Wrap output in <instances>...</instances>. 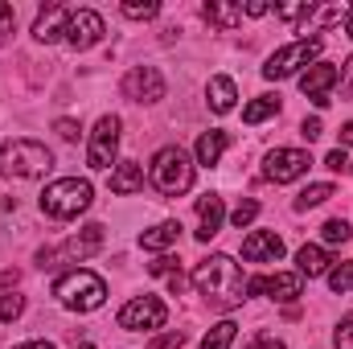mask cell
<instances>
[{
	"label": "cell",
	"mask_w": 353,
	"mask_h": 349,
	"mask_svg": "<svg viewBox=\"0 0 353 349\" xmlns=\"http://www.w3.org/2000/svg\"><path fill=\"white\" fill-rule=\"evenodd\" d=\"M94 251H103V226L99 222H90V226H83L66 247H62V259H70V263H83L90 259Z\"/></svg>",
	"instance_id": "16"
},
{
	"label": "cell",
	"mask_w": 353,
	"mask_h": 349,
	"mask_svg": "<svg viewBox=\"0 0 353 349\" xmlns=\"http://www.w3.org/2000/svg\"><path fill=\"white\" fill-rule=\"evenodd\" d=\"M300 132H304V140H321V136H325V123L312 115V119H304V128H300Z\"/></svg>",
	"instance_id": "40"
},
{
	"label": "cell",
	"mask_w": 353,
	"mask_h": 349,
	"mask_svg": "<svg viewBox=\"0 0 353 349\" xmlns=\"http://www.w3.org/2000/svg\"><path fill=\"white\" fill-rule=\"evenodd\" d=\"M308 165H312V157L304 148H275L263 161V177L275 181V185H288V181H300L308 173Z\"/></svg>",
	"instance_id": "9"
},
{
	"label": "cell",
	"mask_w": 353,
	"mask_h": 349,
	"mask_svg": "<svg viewBox=\"0 0 353 349\" xmlns=\"http://www.w3.org/2000/svg\"><path fill=\"white\" fill-rule=\"evenodd\" d=\"M341 83V70L329 66V62H312L304 74H300V90L316 103V107H329L333 103V87Z\"/></svg>",
	"instance_id": "12"
},
{
	"label": "cell",
	"mask_w": 353,
	"mask_h": 349,
	"mask_svg": "<svg viewBox=\"0 0 353 349\" xmlns=\"http://www.w3.org/2000/svg\"><path fill=\"white\" fill-rule=\"evenodd\" d=\"M54 296H58V304L70 308V312H94V308L107 300V283H103V275L79 267V271H66V275L54 279Z\"/></svg>",
	"instance_id": "3"
},
{
	"label": "cell",
	"mask_w": 353,
	"mask_h": 349,
	"mask_svg": "<svg viewBox=\"0 0 353 349\" xmlns=\"http://www.w3.org/2000/svg\"><path fill=\"white\" fill-rule=\"evenodd\" d=\"M136 189H144V165H136V161L115 165V173H111V193L128 197V193H136Z\"/></svg>",
	"instance_id": "21"
},
{
	"label": "cell",
	"mask_w": 353,
	"mask_h": 349,
	"mask_svg": "<svg viewBox=\"0 0 353 349\" xmlns=\"http://www.w3.org/2000/svg\"><path fill=\"white\" fill-rule=\"evenodd\" d=\"M103 17L94 12V8H70V17H66V41L74 46V50H90V46H99L103 41Z\"/></svg>",
	"instance_id": "10"
},
{
	"label": "cell",
	"mask_w": 353,
	"mask_h": 349,
	"mask_svg": "<svg viewBox=\"0 0 353 349\" xmlns=\"http://www.w3.org/2000/svg\"><path fill=\"white\" fill-rule=\"evenodd\" d=\"M329 288H333L337 296H341V292H353V259L329 271Z\"/></svg>",
	"instance_id": "31"
},
{
	"label": "cell",
	"mask_w": 353,
	"mask_h": 349,
	"mask_svg": "<svg viewBox=\"0 0 353 349\" xmlns=\"http://www.w3.org/2000/svg\"><path fill=\"white\" fill-rule=\"evenodd\" d=\"M176 239H181V222H157L140 235V247L144 251H169V247H176Z\"/></svg>",
	"instance_id": "20"
},
{
	"label": "cell",
	"mask_w": 353,
	"mask_h": 349,
	"mask_svg": "<svg viewBox=\"0 0 353 349\" xmlns=\"http://www.w3.org/2000/svg\"><path fill=\"white\" fill-rule=\"evenodd\" d=\"M115 152H119V119L115 115H103L90 132L87 144V165L90 169H111L115 165Z\"/></svg>",
	"instance_id": "8"
},
{
	"label": "cell",
	"mask_w": 353,
	"mask_h": 349,
	"mask_svg": "<svg viewBox=\"0 0 353 349\" xmlns=\"http://www.w3.org/2000/svg\"><path fill=\"white\" fill-rule=\"evenodd\" d=\"M226 148H230V136H226V132H218V128H214V132H205V136L197 140V165L214 169V165L222 161V152H226Z\"/></svg>",
	"instance_id": "22"
},
{
	"label": "cell",
	"mask_w": 353,
	"mask_h": 349,
	"mask_svg": "<svg viewBox=\"0 0 353 349\" xmlns=\"http://www.w3.org/2000/svg\"><path fill=\"white\" fill-rule=\"evenodd\" d=\"M255 218H259V201H255V197H247V201H239V206H234V214H230V226L247 230Z\"/></svg>",
	"instance_id": "30"
},
{
	"label": "cell",
	"mask_w": 353,
	"mask_h": 349,
	"mask_svg": "<svg viewBox=\"0 0 353 349\" xmlns=\"http://www.w3.org/2000/svg\"><path fill=\"white\" fill-rule=\"evenodd\" d=\"M239 8H243L247 17H267V12H271V4H263V0H247V4H239Z\"/></svg>",
	"instance_id": "42"
},
{
	"label": "cell",
	"mask_w": 353,
	"mask_h": 349,
	"mask_svg": "<svg viewBox=\"0 0 353 349\" xmlns=\"http://www.w3.org/2000/svg\"><path fill=\"white\" fill-rule=\"evenodd\" d=\"M148 271H152V275H169V279H173V275H181V267H176L169 255H165V259H157V263H148Z\"/></svg>",
	"instance_id": "36"
},
{
	"label": "cell",
	"mask_w": 353,
	"mask_h": 349,
	"mask_svg": "<svg viewBox=\"0 0 353 349\" xmlns=\"http://www.w3.org/2000/svg\"><path fill=\"white\" fill-rule=\"evenodd\" d=\"M296 271H300V275H308V279H316V275H329V271H333V255H329L325 247H312V243H304V247L296 251Z\"/></svg>",
	"instance_id": "18"
},
{
	"label": "cell",
	"mask_w": 353,
	"mask_h": 349,
	"mask_svg": "<svg viewBox=\"0 0 353 349\" xmlns=\"http://www.w3.org/2000/svg\"><path fill=\"white\" fill-rule=\"evenodd\" d=\"M312 12H316V4H308V0H300V4H275L279 21H312Z\"/></svg>",
	"instance_id": "29"
},
{
	"label": "cell",
	"mask_w": 353,
	"mask_h": 349,
	"mask_svg": "<svg viewBox=\"0 0 353 349\" xmlns=\"http://www.w3.org/2000/svg\"><path fill=\"white\" fill-rule=\"evenodd\" d=\"M12 29H17V12H12V4L0 0V46L12 37Z\"/></svg>",
	"instance_id": "33"
},
{
	"label": "cell",
	"mask_w": 353,
	"mask_h": 349,
	"mask_svg": "<svg viewBox=\"0 0 353 349\" xmlns=\"http://www.w3.org/2000/svg\"><path fill=\"white\" fill-rule=\"evenodd\" d=\"M185 346V333H176V329H169V333H157L152 341H148V349H181Z\"/></svg>",
	"instance_id": "34"
},
{
	"label": "cell",
	"mask_w": 353,
	"mask_h": 349,
	"mask_svg": "<svg viewBox=\"0 0 353 349\" xmlns=\"http://www.w3.org/2000/svg\"><path fill=\"white\" fill-rule=\"evenodd\" d=\"M197 243H210L218 230H222V222H226V206H222V197L218 193H201L197 197Z\"/></svg>",
	"instance_id": "15"
},
{
	"label": "cell",
	"mask_w": 353,
	"mask_h": 349,
	"mask_svg": "<svg viewBox=\"0 0 353 349\" xmlns=\"http://www.w3.org/2000/svg\"><path fill=\"white\" fill-rule=\"evenodd\" d=\"M66 17H70V8H62V4H50L41 17H37V25H33V37L37 41H58V37H66Z\"/></svg>",
	"instance_id": "17"
},
{
	"label": "cell",
	"mask_w": 353,
	"mask_h": 349,
	"mask_svg": "<svg viewBox=\"0 0 353 349\" xmlns=\"http://www.w3.org/2000/svg\"><path fill=\"white\" fill-rule=\"evenodd\" d=\"M341 94L353 99V54L345 58V66H341Z\"/></svg>",
	"instance_id": "39"
},
{
	"label": "cell",
	"mask_w": 353,
	"mask_h": 349,
	"mask_svg": "<svg viewBox=\"0 0 353 349\" xmlns=\"http://www.w3.org/2000/svg\"><path fill=\"white\" fill-rule=\"evenodd\" d=\"M201 17H205L214 29H222V33H230V29L243 25V8H239V4H226V0H205Z\"/></svg>",
	"instance_id": "19"
},
{
	"label": "cell",
	"mask_w": 353,
	"mask_h": 349,
	"mask_svg": "<svg viewBox=\"0 0 353 349\" xmlns=\"http://www.w3.org/2000/svg\"><path fill=\"white\" fill-rule=\"evenodd\" d=\"M54 132H58L62 140H79V132H83V128H79L74 119H58V123H54Z\"/></svg>",
	"instance_id": "37"
},
{
	"label": "cell",
	"mask_w": 353,
	"mask_h": 349,
	"mask_svg": "<svg viewBox=\"0 0 353 349\" xmlns=\"http://www.w3.org/2000/svg\"><path fill=\"white\" fill-rule=\"evenodd\" d=\"M247 349H283V341H279V337H271V333H259Z\"/></svg>",
	"instance_id": "41"
},
{
	"label": "cell",
	"mask_w": 353,
	"mask_h": 349,
	"mask_svg": "<svg viewBox=\"0 0 353 349\" xmlns=\"http://www.w3.org/2000/svg\"><path fill=\"white\" fill-rule=\"evenodd\" d=\"M193 288H197L214 308H222V312H230V308H239V304L247 300L243 267L230 259V255H222V251L197 263V271H193Z\"/></svg>",
	"instance_id": "1"
},
{
	"label": "cell",
	"mask_w": 353,
	"mask_h": 349,
	"mask_svg": "<svg viewBox=\"0 0 353 349\" xmlns=\"http://www.w3.org/2000/svg\"><path fill=\"white\" fill-rule=\"evenodd\" d=\"M210 107L218 111V115H226V111H234V99H239V87H234V79H226V74H218V79H210Z\"/></svg>",
	"instance_id": "23"
},
{
	"label": "cell",
	"mask_w": 353,
	"mask_h": 349,
	"mask_svg": "<svg viewBox=\"0 0 353 349\" xmlns=\"http://www.w3.org/2000/svg\"><path fill=\"white\" fill-rule=\"evenodd\" d=\"M119 329H128V333H144V329H165V321H169V308L157 300V296H136V300H128L123 308H119Z\"/></svg>",
	"instance_id": "7"
},
{
	"label": "cell",
	"mask_w": 353,
	"mask_h": 349,
	"mask_svg": "<svg viewBox=\"0 0 353 349\" xmlns=\"http://www.w3.org/2000/svg\"><path fill=\"white\" fill-rule=\"evenodd\" d=\"M90 201H94V189H90V181H79V177H58L41 189V214H50L58 222L79 218Z\"/></svg>",
	"instance_id": "5"
},
{
	"label": "cell",
	"mask_w": 353,
	"mask_h": 349,
	"mask_svg": "<svg viewBox=\"0 0 353 349\" xmlns=\"http://www.w3.org/2000/svg\"><path fill=\"white\" fill-rule=\"evenodd\" d=\"M123 94L132 103H161L165 99V79L157 66H132L123 74Z\"/></svg>",
	"instance_id": "11"
},
{
	"label": "cell",
	"mask_w": 353,
	"mask_h": 349,
	"mask_svg": "<svg viewBox=\"0 0 353 349\" xmlns=\"http://www.w3.org/2000/svg\"><path fill=\"white\" fill-rule=\"evenodd\" d=\"M333 193H337V189H333L329 181H321V185H308V189L296 197V210H312V206H325Z\"/></svg>",
	"instance_id": "26"
},
{
	"label": "cell",
	"mask_w": 353,
	"mask_h": 349,
	"mask_svg": "<svg viewBox=\"0 0 353 349\" xmlns=\"http://www.w3.org/2000/svg\"><path fill=\"white\" fill-rule=\"evenodd\" d=\"M321 50H325V41H321V37H300V41H292V46L275 50V54L267 58V66H263V79L279 83V79L300 74L304 66H312V62L321 58Z\"/></svg>",
	"instance_id": "6"
},
{
	"label": "cell",
	"mask_w": 353,
	"mask_h": 349,
	"mask_svg": "<svg viewBox=\"0 0 353 349\" xmlns=\"http://www.w3.org/2000/svg\"><path fill=\"white\" fill-rule=\"evenodd\" d=\"M333 341H337V349H353V312H350V317H341V325H337Z\"/></svg>",
	"instance_id": "35"
},
{
	"label": "cell",
	"mask_w": 353,
	"mask_h": 349,
	"mask_svg": "<svg viewBox=\"0 0 353 349\" xmlns=\"http://www.w3.org/2000/svg\"><path fill=\"white\" fill-rule=\"evenodd\" d=\"M17 349H54V341H25V346H17Z\"/></svg>",
	"instance_id": "44"
},
{
	"label": "cell",
	"mask_w": 353,
	"mask_h": 349,
	"mask_svg": "<svg viewBox=\"0 0 353 349\" xmlns=\"http://www.w3.org/2000/svg\"><path fill=\"white\" fill-rule=\"evenodd\" d=\"M21 312H25V296H17V292L0 296V321H4V325H12Z\"/></svg>",
	"instance_id": "32"
},
{
	"label": "cell",
	"mask_w": 353,
	"mask_h": 349,
	"mask_svg": "<svg viewBox=\"0 0 353 349\" xmlns=\"http://www.w3.org/2000/svg\"><path fill=\"white\" fill-rule=\"evenodd\" d=\"M271 115H279V94H259L255 103L243 107V123H263Z\"/></svg>",
	"instance_id": "24"
},
{
	"label": "cell",
	"mask_w": 353,
	"mask_h": 349,
	"mask_svg": "<svg viewBox=\"0 0 353 349\" xmlns=\"http://www.w3.org/2000/svg\"><path fill=\"white\" fill-rule=\"evenodd\" d=\"M234 337H239V325H234V321H218V325L205 333L201 349H230L234 346Z\"/></svg>",
	"instance_id": "25"
},
{
	"label": "cell",
	"mask_w": 353,
	"mask_h": 349,
	"mask_svg": "<svg viewBox=\"0 0 353 349\" xmlns=\"http://www.w3.org/2000/svg\"><path fill=\"white\" fill-rule=\"evenodd\" d=\"M345 33H350V37H353V12H350V25H345Z\"/></svg>",
	"instance_id": "45"
},
{
	"label": "cell",
	"mask_w": 353,
	"mask_h": 349,
	"mask_svg": "<svg viewBox=\"0 0 353 349\" xmlns=\"http://www.w3.org/2000/svg\"><path fill=\"white\" fill-rule=\"evenodd\" d=\"M79 349H94V346H87V341H83V346H79Z\"/></svg>",
	"instance_id": "46"
},
{
	"label": "cell",
	"mask_w": 353,
	"mask_h": 349,
	"mask_svg": "<svg viewBox=\"0 0 353 349\" xmlns=\"http://www.w3.org/2000/svg\"><path fill=\"white\" fill-rule=\"evenodd\" d=\"M350 165V157H345V148H333L329 157H325V169H333V173H341Z\"/></svg>",
	"instance_id": "38"
},
{
	"label": "cell",
	"mask_w": 353,
	"mask_h": 349,
	"mask_svg": "<svg viewBox=\"0 0 353 349\" xmlns=\"http://www.w3.org/2000/svg\"><path fill=\"white\" fill-rule=\"evenodd\" d=\"M148 181L157 185V193H165V197H181V193H189L193 189V157L185 152V148H161L157 157H152V169H148Z\"/></svg>",
	"instance_id": "4"
},
{
	"label": "cell",
	"mask_w": 353,
	"mask_h": 349,
	"mask_svg": "<svg viewBox=\"0 0 353 349\" xmlns=\"http://www.w3.org/2000/svg\"><path fill=\"white\" fill-rule=\"evenodd\" d=\"M247 292H263V296L279 300V304H292V300L304 292V275H300V271H275V275H259V279H251V283H247Z\"/></svg>",
	"instance_id": "13"
},
{
	"label": "cell",
	"mask_w": 353,
	"mask_h": 349,
	"mask_svg": "<svg viewBox=\"0 0 353 349\" xmlns=\"http://www.w3.org/2000/svg\"><path fill=\"white\" fill-rule=\"evenodd\" d=\"M128 21H152L157 12H161V4L157 0H123V8H119Z\"/></svg>",
	"instance_id": "27"
},
{
	"label": "cell",
	"mask_w": 353,
	"mask_h": 349,
	"mask_svg": "<svg viewBox=\"0 0 353 349\" xmlns=\"http://www.w3.org/2000/svg\"><path fill=\"white\" fill-rule=\"evenodd\" d=\"M350 222H345V218H329V222H325V226H321V239H325V243H329V247H341V243H350Z\"/></svg>",
	"instance_id": "28"
},
{
	"label": "cell",
	"mask_w": 353,
	"mask_h": 349,
	"mask_svg": "<svg viewBox=\"0 0 353 349\" xmlns=\"http://www.w3.org/2000/svg\"><path fill=\"white\" fill-rule=\"evenodd\" d=\"M54 152L37 140H4L0 144V177L8 181H37L50 173Z\"/></svg>",
	"instance_id": "2"
},
{
	"label": "cell",
	"mask_w": 353,
	"mask_h": 349,
	"mask_svg": "<svg viewBox=\"0 0 353 349\" xmlns=\"http://www.w3.org/2000/svg\"><path fill=\"white\" fill-rule=\"evenodd\" d=\"M243 259L247 263H279L283 259V239L275 230H251L243 239Z\"/></svg>",
	"instance_id": "14"
},
{
	"label": "cell",
	"mask_w": 353,
	"mask_h": 349,
	"mask_svg": "<svg viewBox=\"0 0 353 349\" xmlns=\"http://www.w3.org/2000/svg\"><path fill=\"white\" fill-rule=\"evenodd\" d=\"M341 148H353V119L341 128Z\"/></svg>",
	"instance_id": "43"
}]
</instances>
